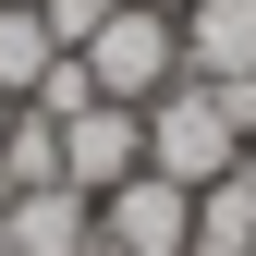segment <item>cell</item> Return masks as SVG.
<instances>
[{
  "instance_id": "1",
  "label": "cell",
  "mask_w": 256,
  "mask_h": 256,
  "mask_svg": "<svg viewBox=\"0 0 256 256\" xmlns=\"http://www.w3.org/2000/svg\"><path fill=\"white\" fill-rule=\"evenodd\" d=\"M146 171L183 183V196H196V183H220V171H244V122L220 110L208 74H183V86H158V98H146Z\"/></svg>"
},
{
  "instance_id": "2",
  "label": "cell",
  "mask_w": 256,
  "mask_h": 256,
  "mask_svg": "<svg viewBox=\"0 0 256 256\" xmlns=\"http://www.w3.org/2000/svg\"><path fill=\"white\" fill-rule=\"evenodd\" d=\"M74 61H86V86H98V98L146 110L158 86H183V24L158 12V0H110V24H98Z\"/></svg>"
},
{
  "instance_id": "3",
  "label": "cell",
  "mask_w": 256,
  "mask_h": 256,
  "mask_svg": "<svg viewBox=\"0 0 256 256\" xmlns=\"http://www.w3.org/2000/svg\"><path fill=\"white\" fill-rule=\"evenodd\" d=\"M134 171H146V110H122V98L61 110V183H74V196H110V183H134Z\"/></svg>"
},
{
  "instance_id": "4",
  "label": "cell",
  "mask_w": 256,
  "mask_h": 256,
  "mask_svg": "<svg viewBox=\"0 0 256 256\" xmlns=\"http://www.w3.org/2000/svg\"><path fill=\"white\" fill-rule=\"evenodd\" d=\"M183 244H196V196L183 183L134 171V183L98 196V256H183Z\"/></svg>"
},
{
  "instance_id": "5",
  "label": "cell",
  "mask_w": 256,
  "mask_h": 256,
  "mask_svg": "<svg viewBox=\"0 0 256 256\" xmlns=\"http://www.w3.org/2000/svg\"><path fill=\"white\" fill-rule=\"evenodd\" d=\"M0 256H98V196H74V183L0 196Z\"/></svg>"
},
{
  "instance_id": "6",
  "label": "cell",
  "mask_w": 256,
  "mask_h": 256,
  "mask_svg": "<svg viewBox=\"0 0 256 256\" xmlns=\"http://www.w3.org/2000/svg\"><path fill=\"white\" fill-rule=\"evenodd\" d=\"M183 74H256V0H183Z\"/></svg>"
},
{
  "instance_id": "7",
  "label": "cell",
  "mask_w": 256,
  "mask_h": 256,
  "mask_svg": "<svg viewBox=\"0 0 256 256\" xmlns=\"http://www.w3.org/2000/svg\"><path fill=\"white\" fill-rule=\"evenodd\" d=\"M183 256H256V171L196 183V244H183Z\"/></svg>"
},
{
  "instance_id": "8",
  "label": "cell",
  "mask_w": 256,
  "mask_h": 256,
  "mask_svg": "<svg viewBox=\"0 0 256 256\" xmlns=\"http://www.w3.org/2000/svg\"><path fill=\"white\" fill-rule=\"evenodd\" d=\"M24 183H61V122L37 98L12 110V134H0V196H24Z\"/></svg>"
},
{
  "instance_id": "9",
  "label": "cell",
  "mask_w": 256,
  "mask_h": 256,
  "mask_svg": "<svg viewBox=\"0 0 256 256\" xmlns=\"http://www.w3.org/2000/svg\"><path fill=\"white\" fill-rule=\"evenodd\" d=\"M49 61H61V37H49L37 12H12V0H0V98H37Z\"/></svg>"
},
{
  "instance_id": "10",
  "label": "cell",
  "mask_w": 256,
  "mask_h": 256,
  "mask_svg": "<svg viewBox=\"0 0 256 256\" xmlns=\"http://www.w3.org/2000/svg\"><path fill=\"white\" fill-rule=\"evenodd\" d=\"M37 24H49L61 49H86V37H98V24H110V0H37Z\"/></svg>"
},
{
  "instance_id": "11",
  "label": "cell",
  "mask_w": 256,
  "mask_h": 256,
  "mask_svg": "<svg viewBox=\"0 0 256 256\" xmlns=\"http://www.w3.org/2000/svg\"><path fill=\"white\" fill-rule=\"evenodd\" d=\"M12 110H24V98H0V134H12Z\"/></svg>"
},
{
  "instance_id": "12",
  "label": "cell",
  "mask_w": 256,
  "mask_h": 256,
  "mask_svg": "<svg viewBox=\"0 0 256 256\" xmlns=\"http://www.w3.org/2000/svg\"><path fill=\"white\" fill-rule=\"evenodd\" d=\"M244 171H256V134H244Z\"/></svg>"
},
{
  "instance_id": "13",
  "label": "cell",
  "mask_w": 256,
  "mask_h": 256,
  "mask_svg": "<svg viewBox=\"0 0 256 256\" xmlns=\"http://www.w3.org/2000/svg\"><path fill=\"white\" fill-rule=\"evenodd\" d=\"M12 12H37V0H12Z\"/></svg>"
},
{
  "instance_id": "14",
  "label": "cell",
  "mask_w": 256,
  "mask_h": 256,
  "mask_svg": "<svg viewBox=\"0 0 256 256\" xmlns=\"http://www.w3.org/2000/svg\"><path fill=\"white\" fill-rule=\"evenodd\" d=\"M158 12H183V0H158Z\"/></svg>"
}]
</instances>
